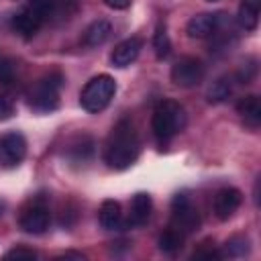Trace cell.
I'll return each mask as SVG.
<instances>
[{
	"mask_svg": "<svg viewBox=\"0 0 261 261\" xmlns=\"http://www.w3.org/2000/svg\"><path fill=\"white\" fill-rule=\"evenodd\" d=\"M157 245H159V249H161L163 253L171 255V253H175V251L181 249V245H184V234L177 232L175 228H167V230H163V232L159 234Z\"/></svg>",
	"mask_w": 261,
	"mask_h": 261,
	"instance_id": "19",
	"label": "cell"
},
{
	"mask_svg": "<svg viewBox=\"0 0 261 261\" xmlns=\"http://www.w3.org/2000/svg\"><path fill=\"white\" fill-rule=\"evenodd\" d=\"M259 8H261V0H243V2H241L237 20H239V24H241L245 31L257 29V22H259Z\"/></svg>",
	"mask_w": 261,
	"mask_h": 261,
	"instance_id": "17",
	"label": "cell"
},
{
	"mask_svg": "<svg viewBox=\"0 0 261 261\" xmlns=\"http://www.w3.org/2000/svg\"><path fill=\"white\" fill-rule=\"evenodd\" d=\"M106 163L112 169H126L139 157V137L128 118L114 124L106 141Z\"/></svg>",
	"mask_w": 261,
	"mask_h": 261,
	"instance_id": "1",
	"label": "cell"
},
{
	"mask_svg": "<svg viewBox=\"0 0 261 261\" xmlns=\"http://www.w3.org/2000/svg\"><path fill=\"white\" fill-rule=\"evenodd\" d=\"M204 80V65L196 57H181L171 67V82L179 88H194Z\"/></svg>",
	"mask_w": 261,
	"mask_h": 261,
	"instance_id": "6",
	"label": "cell"
},
{
	"mask_svg": "<svg viewBox=\"0 0 261 261\" xmlns=\"http://www.w3.org/2000/svg\"><path fill=\"white\" fill-rule=\"evenodd\" d=\"M49 210L45 204H33L31 208H27L20 216V228L24 232H31V234H41L49 228Z\"/></svg>",
	"mask_w": 261,
	"mask_h": 261,
	"instance_id": "9",
	"label": "cell"
},
{
	"mask_svg": "<svg viewBox=\"0 0 261 261\" xmlns=\"http://www.w3.org/2000/svg\"><path fill=\"white\" fill-rule=\"evenodd\" d=\"M100 224L102 228L106 230H114L120 226V220H122V212H120V204L116 200H104L102 206H100Z\"/></svg>",
	"mask_w": 261,
	"mask_h": 261,
	"instance_id": "16",
	"label": "cell"
},
{
	"mask_svg": "<svg viewBox=\"0 0 261 261\" xmlns=\"http://www.w3.org/2000/svg\"><path fill=\"white\" fill-rule=\"evenodd\" d=\"M151 196L145 194V192H139L133 196V202H130V216H128V224L133 226H141L149 220L151 216Z\"/></svg>",
	"mask_w": 261,
	"mask_h": 261,
	"instance_id": "13",
	"label": "cell"
},
{
	"mask_svg": "<svg viewBox=\"0 0 261 261\" xmlns=\"http://www.w3.org/2000/svg\"><path fill=\"white\" fill-rule=\"evenodd\" d=\"M114 92H116L114 77H110L108 73H100L84 86V90L80 94V104L86 112L98 114L110 104V100L114 98Z\"/></svg>",
	"mask_w": 261,
	"mask_h": 261,
	"instance_id": "3",
	"label": "cell"
},
{
	"mask_svg": "<svg viewBox=\"0 0 261 261\" xmlns=\"http://www.w3.org/2000/svg\"><path fill=\"white\" fill-rule=\"evenodd\" d=\"M249 253V239L247 237H230L226 243H224V255L228 257H245Z\"/></svg>",
	"mask_w": 261,
	"mask_h": 261,
	"instance_id": "22",
	"label": "cell"
},
{
	"mask_svg": "<svg viewBox=\"0 0 261 261\" xmlns=\"http://www.w3.org/2000/svg\"><path fill=\"white\" fill-rule=\"evenodd\" d=\"M80 6V0H51V20L69 18Z\"/></svg>",
	"mask_w": 261,
	"mask_h": 261,
	"instance_id": "20",
	"label": "cell"
},
{
	"mask_svg": "<svg viewBox=\"0 0 261 261\" xmlns=\"http://www.w3.org/2000/svg\"><path fill=\"white\" fill-rule=\"evenodd\" d=\"M220 22H222V14L202 12V14H196L188 20L186 33L190 39H206L220 29Z\"/></svg>",
	"mask_w": 261,
	"mask_h": 261,
	"instance_id": "8",
	"label": "cell"
},
{
	"mask_svg": "<svg viewBox=\"0 0 261 261\" xmlns=\"http://www.w3.org/2000/svg\"><path fill=\"white\" fill-rule=\"evenodd\" d=\"M243 194L237 188H222L214 196V214L218 220H228L241 206Z\"/></svg>",
	"mask_w": 261,
	"mask_h": 261,
	"instance_id": "10",
	"label": "cell"
},
{
	"mask_svg": "<svg viewBox=\"0 0 261 261\" xmlns=\"http://www.w3.org/2000/svg\"><path fill=\"white\" fill-rule=\"evenodd\" d=\"M153 49H155L157 59H165V57L169 55L171 43H169L165 24H157V29H155V33H153Z\"/></svg>",
	"mask_w": 261,
	"mask_h": 261,
	"instance_id": "21",
	"label": "cell"
},
{
	"mask_svg": "<svg viewBox=\"0 0 261 261\" xmlns=\"http://www.w3.org/2000/svg\"><path fill=\"white\" fill-rule=\"evenodd\" d=\"M141 49H143V41L139 37H128L114 47V51L110 53V61L114 67H126L139 57Z\"/></svg>",
	"mask_w": 261,
	"mask_h": 261,
	"instance_id": "11",
	"label": "cell"
},
{
	"mask_svg": "<svg viewBox=\"0 0 261 261\" xmlns=\"http://www.w3.org/2000/svg\"><path fill=\"white\" fill-rule=\"evenodd\" d=\"M104 4L112 10H124L130 6V0H104Z\"/></svg>",
	"mask_w": 261,
	"mask_h": 261,
	"instance_id": "25",
	"label": "cell"
},
{
	"mask_svg": "<svg viewBox=\"0 0 261 261\" xmlns=\"http://www.w3.org/2000/svg\"><path fill=\"white\" fill-rule=\"evenodd\" d=\"M237 112L241 114V118L251 124V126H257L261 122V102L257 96L249 94V96H243L239 102H237Z\"/></svg>",
	"mask_w": 261,
	"mask_h": 261,
	"instance_id": "15",
	"label": "cell"
},
{
	"mask_svg": "<svg viewBox=\"0 0 261 261\" xmlns=\"http://www.w3.org/2000/svg\"><path fill=\"white\" fill-rule=\"evenodd\" d=\"M110 33H112L110 22L104 20V18H98V20L88 24V29L84 31V39L82 41H84L86 47H100V45H104L108 41Z\"/></svg>",
	"mask_w": 261,
	"mask_h": 261,
	"instance_id": "14",
	"label": "cell"
},
{
	"mask_svg": "<svg viewBox=\"0 0 261 261\" xmlns=\"http://www.w3.org/2000/svg\"><path fill=\"white\" fill-rule=\"evenodd\" d=\"M2 210H4V204L0 202V216H2Z\"/></svg>",
	"mask_w": 261,
	"mask_h": 261,
	"instance_id": "27",
	"label": "cell"
},
{
	"mask_svg": "<svg viewBox=\"0 0 261 261\" xmlns=\"http://www.w3.org/2000/svg\"><path fill=\"white\" fill-rule=\"evenodd\" d=\"M186 128V110L175 100H163L157 104L151 116V130L159 143L171 141Z\"/></svg>",
	"mask_w": 261,
	"mask_h": 261,
	"instance_id": "2",
	"label": "cell"
},
{
	"mask_svg": "<svg viewBox=\"0 0 261 261\" xmlns=\"http://www.w3.org/2000/svg\"><path fill=\"white\" fill-rule=\"evenodd\" d=\"M198 226H200V214L192 206L190 198L184 192L175 194L173 202H171V228H175L177 232H181L186 237V234H192L194 230H198Z\"/></svg>",
	"mask_w": 261,
	"mask_h": 261,
	"instance_id": "5",
	"label": "cell"
},
{
	"mask_svg": "<svg viewBox=\"0 0 261 261\" xmlns=\"http://www.w3.org/2000/svg\"><path fill=\"white\" fill-rule=\"evenodd\" d=\"M59 259H84L82 253H63Z\"/></svg>",
	"mask_w": 261,
	"mask_h": 261,
	"instance_id": "26",
	"label": "cell"
},
{
	"mask_svg": "<svg viewBox=\"0 0 261 261\" xmlns=\"http://www.w3.org/2000/svg\"><path fill=\"white\" fill-rule=\"evenodd\" d=\"M10 24H12L14 33H18L22 39H31V37H35V35L39 33V29L43 27V22H41L39 18H35L27 8H20V10L12 16Z\"/></svg>",
	"mask_w": 261,
	"mask_h": 261,
	"instance_id": "12",
	"label": "cell"
},
{
	"mask_svg": "<svg viewBox=\"0 0 261 261\" xmlns=\"http://www.w3.org/2000/svg\"><path fill=\"white\" fill-rule=\"evenodd\" d=\"M27 155V139L16 133L10 130L6 135L0 137V163L4 167H16Z\"/></svg>",
	"mask_w": 261,
	"mask_h": 261,
	"instance_id": "7",
	"label": "cell"
},
{
	"mask_svg": "<svg viewBox=\"0 0 261 261\" xmlns=\"http://www.w3.org/2000/svg\"><path fill=\"white\" fill-rule=\"evenodd\" d=\"M230 92H232V82L228 77H218L216 82L210 84V88L206 92V100L210 104H220L230 96Z\"/></svg>",
	"mask_w": 261,
	"mask_h": 261,
	"instance_id": "18",
	"label": "cell"
},
{
	"mask_svg": "<svg viewBox=\"0 0 261 261\" xmlns=\"http://www.w3.org/2000/svg\"><path fill=\"white\" fill-rule=\"evenodd\" d=\"M6 259H35L37 253L33 249H24V247H16V249H10L6 255Z\"/></svg>",
	"mask_w": 261,
	"mask_h": 261,
	"instance_id": "23",
	"label": "cell"
},
{
	"mask_svg": "<svg viewBox=\"0 0 261 261\" xmlns=\"http://www.w3.org/2000/svg\"><path fill=\"white\" fill-rule=\"evenodd\" d=\"M12 114H14V106H12V102H10L4 94H0V122H2V120H8Z\"/></svg>",
	"mask_w": 261,
	"mask_h": 261,
	"instance_id": "24",
	"label": "cell"
},
{
	"mask_svg": "<svg viewBox=\"0 0 261 261\" xmlns=\"http://www.w3.org/2000/svg\"><path fill=\"white\" fill-rule=\"evenodd\" d=\"M63 86V75L59 71H49L29 92V104L37 112H51L59 106V90Z\"/></svg>",
	"mask_w": 261,
	"mask_h": 261,
	"instance_id": "4",
	"label": "cell"
},
{
	"mask_svg": "<svg viewBox=\"0 0 261 261\" xmlns=\"http://www.w3.org/2000/svg\"><path fill=\"white\" fill-rule=\"evenodd\" d=\"M206 2H216V0H206Z\"/></svg>",
	"mask_w": 261,
	"mask_h": 261,
	"instance_id": "28",
	"label": "cell"
}]
</instances>
